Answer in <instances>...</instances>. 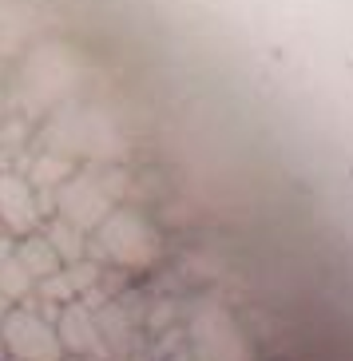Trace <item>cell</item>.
<instances>
[{"label":"cell","instance_id":"30bf717a","mask_svg":"<svg viewBox=\"0 0 353 361\" xmlns=\"http://www.w3.org/2000/svg\"><path fill=\"white\" fill-rule=\"evenodd\" d=\"M4 353H8V350H4V338H0V361H4Z\"/></svg>","mask_w":353,"mask_h":361},{"label":"cell","instance_id":"277c9868","mask_svg":"<svg viewBox=\"0 0 353 361\" xmlns=\"http://www.w3.org/2000/svg\"><path fill=\"white\" fill-rule=\"evenodd\" d=\"M60 345H64V353H99L104 350V341H99V329L96 322H92V314L80 306H68L64 314H60Z\"/></svg>","mask_w":353,"mask_h":361},{"label":"cell","instance_id":"6da1fadb","mask_svg":"<svg viewBox=\"0 0 353 361\" xmlns=\"http://www.w3.org/2000/svg\"><path fill=\"white\" fill-rule=\"evenodd\" d=\"M191 361H258L238 322L218 306H206L191 322Z\"/></svg>","mask_w":353,"mask_h":361},{"label":"cell","instance_id":"9c48e42d","mask_svg":"<svg viewBox=\"0 0 353 361\" xmlns=\"http://www.w3.org/2000/svg\"><path fill=\"white\" fill-rule=\"evenodd\" d=\"M171 361H191V353H175V357Z\"/></svg>","mask_w":353,"mask_h":361},{"label":"cell","instance_id":"ba28073f","mask_svg":"<svg viewBox=\"0 0 353 361\" xmlns=\"http://www.w3.org/2000/svg\"><path fill=\"white\" fill-rule=\"evenodd\" d=\"M4 258H8V243H0V262H4Z\"/></svg>","mask_w":353,"mask_h":361},{"label":"cell","instance_id":"8992f818","mask_svg":"<svg viewBox=\"0 0 353 361\" xmlns=\"http://www.w3.org/2000/svg\"><path fill=\"white\" fill-rule=\"evenodd\" d=\"M28 286H32V274H28L20 262L4 258V262H0V294L4 298H24Z\"/></svg>","mask_w":353,"mask_h":361},{"label":"cell","instance_id":"5b68a950","mask_svg":"<svg viewBox=\"0 0 353 361\" xmlns=\"http://www.w3.org/2000/svg\"><path fill=\"white\" fill-rule=\"evenodd\" d=\"M56 258H60V255H56L52 246L36 243V238H32V243L20 250V258H16V262H20L32 278H48V274H56Z\"/></svg>","mask_w":353,"mask_h":361},{"label":"cell","instance_id":"7a4b0ae2","mask_svg":"<svg viewBox=\"0 0 353 361\" xmlns=\"http://www.w3.org/2000/svg\"><path fill=\"white\" fill-rule=\"evenodd\" d=\"M0 338H4V350L20 361H64L56 326L36 318L32 310H8L0 318Z\"/></svg>","mask_w":353,"mask_h":361},{"label":"cell","instance_id":"3957f363","mask_svg":"<svg viewBox=\"0 0 353 361\" xmlns=\"http://www.w3.org/2000/svg\"><path fill=\"white\" fill-rule=\"evenodd\" d=\"M104 243H107V255L123 266H147L155 258V238L151 231L140 223V219H128L119 214L104 226Z\"/></svg>","mask_w":353,"mask_h":361},{"label":"cell","instance_id":"52a82bcc","mask_svg":"<svg viewBox=\"0 0 353 361\" xmlns=\"http://www.w3.org/2000/svg\"><path fill=\"white\" fill-rule=\"evenodd\" d=\"M8 310H12V298H4V294H0V318H4Z\"/></svg>","mask_w":353,"mask_h":361},{"label":"cell","instance_id":"8fae6325","mask_svg":"<svg viewBox=\"0 0 353 361\" xmlns=\"http://www.w3.org/2000/svg\"><path fill=\"white\" fill-rule=\"evenodd\" d=\"M4 361H20V357H4Z\"/></svg>","mask_w":353,"mask_h":361}]
</instances>
